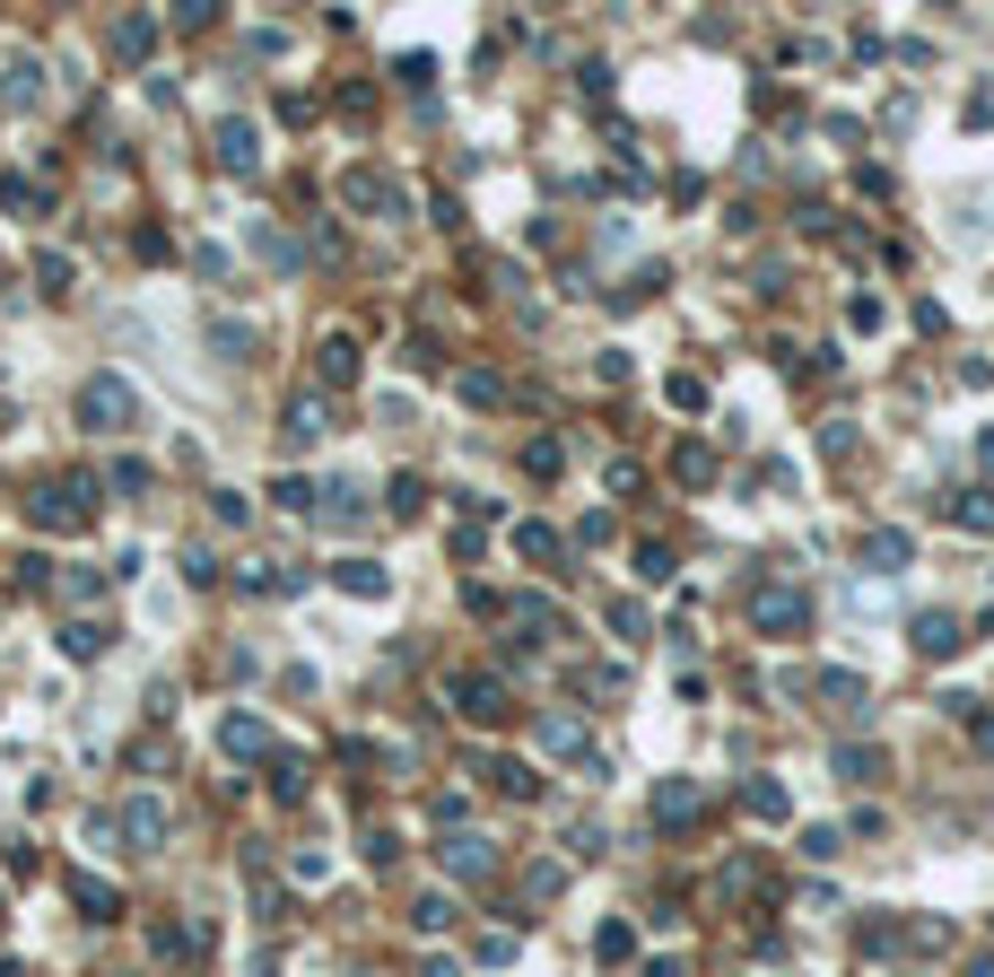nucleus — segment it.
I'll return each instance as SVG.
<instances>
[{
  "mask_svg": "<svg viewBox=\"0 0 994 977\" xmlns=\"http://www.w3.org/2000/svg\"><path fill=\"white\" fill-rule=\"evenodd\" d=\"M384 497H393V515H419V497H428V488H419V481H410V472H401V481L384 488Z\"/></svg>",
  "mask_w": 994,
  "mask_h": 977,
  "instance_id": "nucleus-38",
  "label": "nucleus"
},
{
  "mask_svg": "<svg viewBox=\"0 0 994 977\" xmlns=\"http://www.w3.org/2000/svg\"><path fill=\"white\" fill-rule=\"evenodd\" d=\"M750 628H767V637H794V628H811V594H794V585L759 577V585H750Z\"/></svg>",
  "mask_w": 994,
  "mask_h": 977,
  "instance_id": "nucleus-3",
  "label": "nucleus"
},
{
  "mask_svg": "<svg viewBox=\"0 0 994 977\" xmlns=\"http://www.w3.org/2000/svg\"><path fill=\"white\" fill-rule=\"evenodd\" d=\"M410 925H419V934H445V925H454V899H419Z\"/></svg>",
  "mask_w": 994,
  "mask_h": 977,
  "instance_id": "nucleus-34",
  "label": "nucleus"
},
{
  "mask_svg": "<svg viewBox=\"0 0 994 977\" xmlns=\"http://www.w3.org/2000/svg\"><path fill=\"white\" fill-rule=\"evenodd\" d=\"M515 550H523V559H541V568H559V559H567V541H559L550 524H515Z\"/></svg>",
  "mask_w": 994,
  "mask_h": 977,
  "instance_id": "nucleus-15",
  "label": "nucleus"
},
{
  "mask_svg": "<svg viewBox=\"0 0 994 977\" xmlns=\"http://www.w3.org/2000/svg\"><path fill=\"white\" fill-rule=\"evenodd\" d=\"M219 166H228V175H253V166H262V140H253V122H219Z\"/></svg>",
  "mask_w": 994,
  "mask_h": 977,
  "instance_id": "nucleus-9",
  "label": "nucleus"
},
{
  "mask_svg": "<svg viewBox=\"0 0 994 977\" xmlns=\"http://www.w3.org/2000/svg\"><path fill=\"white\" fill-rule=\"evenodd\" d=\"M978 463H986V472H994V428H986V437H978Z\"/></svg>",
  "mask_w": 994,
  "mask_h": 977,
  "instance_id": "nucleus-39",
  "label": "nucleus"
},
{
  "mask_svg": "<svg viewBox=\"0 0 994 977\" xmlns=\"http://www.w3.org/2000/svg\"><path fill=\"white\" fill-rule=\"evenodd\" d=\"M323 497H332V524H367V488L358 481H332Z\"/></svg>",
  "mask_w": 994,
  "mask_h": 977,
  "instance_id": "nucleus-24",
  "label": "nucleus"
},
{
  "mask_svg": "<svg viewBox=\"0 0 994 977\" xmlns=\"http://www.w3.org/2000/svg\"><path fill=\"white\" fill-rule=\"evenodd\" d=\"M428 977H463V969H454V960H428Z\"/></svg>",
  "mask_w": 994,
  "mask_h": 977,
  "instance_id": "nucleus-41",
  "label": "nucleus"
},
{
  "mask_svg": "<svg viewBox=\"0 0 994 977\" xmlns=\"http://www.w3.org/2000/svg\"><path fill=\"white\" fill-rule=\"evenodd\" d=\"M559 890H567V864H532L523 872V899H559Z\"/></svg>",
  "mask_w": 994,
  "mask_h": 977,
  "instance_id": "nucleus-30",
  "label": "nucleus"
},
{
  "mask_svg": "<svg viewBox=\"0 0 994 977\" xmlns=\"http://www.w3.org/2000/svg\"><path fill=\"white\" fill-rule=\"evenodd\" d=\"M594 960H603V969L637 960V934H628V925H603V934H594Z\"/></svg>",
  "mask_w": 994,
  "mask_h": 977,
  "instance_id": "nucleus-26",
  "label": "nucleus"
},
{
  "mask_svg": "<svg viewBox=\"0 0 994 977\" xmlns=\"http://www.w3.org/2000/svg\"><path fill=\"white\" fill-rule=\"evenodd\" d=\"M332 585H341V594H358V603H384V594H393V577H384L375 559H341V568H332Z\"/></svg>",
  "mask_w": 994,
  "mask_h": 977,
  "instance_id": "nucleus-11",
  "label": "nucleus"
},
{
  "mask_svg": "<svg viewBox=\"0 0 994 977\" xmlns=\"http://www.w3.org/2000/svg\"><path fill=\"white\" fill-rule=\"evenodd\" d=\"M916 646H925V655H951V646H960V619H951V611H916Z\"/></svg>",
  "mask_w": 994,
  "mask_h": 977,
  "instance_id": "nucleus-16",
  "label": "nucleus"
},
{
  "mask_svg": "<svg viewBox=\"0 0 994 977\" xmlns=\"http://www.w3.org/2000/svg\"><path fill=\"white\" fill-rule=\"evenodd\" d=\"M454 393H463L472 410H497V402H506V384H497L489 366H463V375H454Z\"/></svg>",
  "mask_w": 994,
  "mask_h": 977,
  "instance_id": "nucleus-19",
  "label": "nucleus"
},
{
  "mask_svg": "<svg viewBox=\"0 0 994 977\" xmlns=\"http://www.w3.org/2000/svg\"><path fill=\"white\" fill-rule=\"evenodd\" d=\"M314 366H323V384H350V375H358V341H350V332H332V341L314 350Z\"/></svg>",
  "mask_w": 994,
  "mask_h": 977,
  "instance_id": "nucleus-13",
  "label": "nucleus"
},
{
  "mask_svg": "<svg viewBox=\"0 0 994 977\" xmlns=\"http://www.w3.org/2000/svg\"><path fill=\"white\" fill-rule=\"evenodd\" d=\"M672 472H681L689 488H707V481H716V454H707V446H681V454H672Z\"/></svg>",
  "mask_w": 994,
  "mask_h": 977,
  "instance_id": "nucleus-28",
  "label": "nucleus"
},
{
  "mask_svg": "<svg viewBox=\"0 0 994 977\" xmlns=\"http://www.w3.org/2000/svg\"><path fill=\"white\" fill-rule=\"evenodd\" d=\"M969 725H978V742H986V750H994V716H969Z\"/></svg>",
  "mask_w": 994,
  "mask_h": 977,
  "instance_id": "nucleus-40",
  "label": "nucleus"
},
{
  "mask_svg": "<svg viewBox=\"0 0 994 977\" xmlns=\"http://www.w3.org/2000/svg\"><path fill=\"white\" fill-rule=\"evenodd\" d=\"M523 472H532V481H559V446H550V437H541V446H523Z\"/></svg>",
  "mask_w": 994,
  "mask_h": 977,
  "instance_id": "nucleus-37",
  "label": "nucleus"
},
{
  "mask_svg": "<svg viewBox=\"0 0 994 977\" xmlns=\"http://www.w3.org/2000/svg\"><path fill=\"white\" fill-rule=\"evenodd\" d=\"M750 812H759V821H785L794 803H785V786H776V777H750Z\"/></svg>",
  "mask_w": 994,
  "mask_h": 977,
  "instance_id": "nucleus-27",
  "label": "nucleus"
},
{
  "mask_svg": "<svg viewBox=\"0 0 994 977\" xmlns=\"http://www.w3.org/2000/svg\"><path fill=\"white\" fill-rule=\"evenodd\" d=\"M532 742H541L550 759H567V768H585V777H611V759L594 750V725H585L576 707H550V716L532 725Z\"/></svg>",
  "mask_w": 994,
  "mask_h": 977,
  "instance_id": "nucleus-1",
  "label": "nucleus"
},
{
  "mask_svg": "<svg viewBox=\"0 0 994 977\" xmlns=\"http://www.w3.org/2000/svg\"><path fill=\"white\" fill-rule=\"evenodd\" d=\"M341 201H350V210H401V193H393L384 166H350V175H341Z\"/></svg>",
  "mask_w": 994,
  "mask_h": 977,
  "instance_id": "nucleus-8",
  "label": "nucleus"
},
{
  "mask_svg": "<svg viewBox=\"0 0 994 977\" xmlns=\"http://www.w3.org/2000/svg\"><path fill=\"white\" fill-rule=\"evenodd\" d=\"M270 794L297 803V794H306V759H279V768H270Z\"/></svg>",
  "mask_w": 994,
  "mask_h": 977,
  "instance_id": "nucleus-33",
  "label": "nucleus"
},
{
  "mask_svg": "<svg viewBox=\"0 0 994 977\" xmlns=\"http://www.w3.org/2000/svg\"><path fill=\"white\" fill-rule=\"evenodd\" d=\"M515 611H523V628H550V637L567 628V611L550 603V594H523V603H515Z\"/></svg>",
  "mask_w": 994,
  "mask_h": 977,
  "instance_id": "nucleus-29",
  "label": "nucleus"
},
{
  "mask_svg": "<svg viewBox=\"0 0 994 977\" xmlns=\"http://www.w3.org/2000/svg\"><path fill=\"white\" fill-rule=\"evenodd\" d=\"M70 899H79V908H88L97 925H106V916H123V899H114V890H106L97 872H70Z\"/></svg>",
  "mask_w": 994,
  "mask_h": 977,
  "instance_id": "nucleus-17",
  "label": "nucleus"
},
{
  "mask_svg": "<svg viewBox=\"0 0 994 977\" xmlns=\"http://www.w3.org/2000/svg\"><path fill=\"white\" fill-rule=\"evenodd\" d=\"M114 53H123V62H148V53H157V18H123V26H114Z\"/></svg>",
  "mask_w": 994,
  "mask_h": 977,
  "instance_id": "nucleus-20",
  "label": "nucleus"
},
{
  "mask_svg": "<svg viewBox=\"0 0 994 977\" xmlns=\"http://www.w3.org/2000/svg\"><path fill=\"white\" fill-rule=\"evenodd\" d=\"M481 777H489L497 794H532V786H541V777H532V768H515V759H481Z\"/></svg>",
  "mask_w": 994,
  "mask_h": 977,
  "instance_id": "nucleus-25",
  "label": "nucleus"
},
{
  "mask_svg": "<svg viewBox=\"0 0 994 977\" xmlns=\"http://www.w3.org/2000/svg\"><path fill=\"white\" fill-rule=\"evenodd\" d=\"M35 279H44V297H62V288H70V253H44V262H35Z\"/></svg>",
  "mask_w": 994,
  "mask_h": 977,
  "instance_id": "nucleus-36",
  "label": "nucleus"
},
{
  "mask_svg": "<svg viewBox=\"0 0 994 977\" xmlns=\"http://www.w3.org/2000/svg\"><path fill=\"white\" fill-rule=\"evenodd\" d=\"M148 943H157V960H192L201 952V925H157Z\"/></svg>",
  "mask_w": 994,
  "mask_h": 977,
  "instance_id": "nucleus-23",
  "label": "nucleus"
},
{
  "mask_svg": "<svg viewBox=\"0 0 994 977\" xmlns=\"http://www.w3.org/2000/svg\"><path fill=\"white\" fill-rule=\"evenodd\" d=\"M35 88H44V70H35V53H18V62L0 70V97H9V106H35Z\"/></svg>",
  "mask_w": 994,
  "mask_h": 977,
  "instance_id": "nucleus-14",
  "label": "nucleus"
},
{
  "mask_svg": "<svg viewBox=\"0 0 994 977\" xmlns=\"http://www.w3.org/2000/svg\"><path fill=\"white\" fill-rule=\"evenodd\" d=\"M0 201H9V210H44V193H35L26 175H0Z\"/></svg>",
  "mask_w": 994,
  "mask_h": 977,
  "instance_id": "nucleus-35",
  "label": "nucleus"
},
{
  "mask_svg": "<svg viewBox=\"0 0 994 977\" xmlns=\"http://www.w3.org/2000/svg\"><path fill=\"white\" fill-rule=\"evenodd\" d=\"M131 419H140V393H131L123 375H88V384H79V428L114 437V428H131Z\"/></svg>",
  "mask_w": 994,
  "mask_h": 977,
  "instance_id": "nucleus-2",
  "label": "nucleus"
},
{
  "mask_svg": "<svg viewBox=\"0 0 994 977\" xmlns=\"http://www.w3.org/2000/svg\"><path fill=\"white\" fill-rule=\"evenodd\" d=\"M698 812H707V794H698V777H663V786H654V821H663V830H689Z\"/></svg>",
  "mask_w": 994,
  "mask_h": 977,
  "instance_id": "nucleus-7",
  "label": "nucleus"
},
{
  "mask_svg": "<svg viewBox=\"0 0 994 977\" xmlns=\"http://www.w3.org/2000/svg\"><path fill=\"white\" fill-rule=\"evenodd\" d=\"M907 550H916V541H907V533H872V541H864V559H872V568H898V559H907Z\"/></svg>",
  "mask_w": 994,
  "mask_h": 977,
  "instance_id": "nucleus-31",
  "label": "nucleus"
},
{
  "mask_svg": "<svg viewBox=\"0 0 994 977\" xmlns=\"http://www.w3.org/2000/svg\"><path fill=\"white\" fill-rule=\"evenodd\" d=\"M445 872H454V881H489L497 847L481 838V830H445Z\"/></svg>",
  "mask_w": 994,
  "mask_h": 977,
  "instance_id": "nucleus-5",
  "label": "nucleus"
},
{
  "mask_svg": "<svg viewBox=\"0 0 994 977\" xmlns=\"http://www.w3.org/2000/svg\"><path fill=\"white\" fill-rule=\"evenodd\" d=\"M454 707L472 725H506L515 716V690H506V672H454Z\"/></svg>",
  "mask_w": 994,
  "mask_h": 977,
  "instance_id": "nucleus-4",
  "label": "nucleus"
},
{
  "mask_svg": "<svg viewBox=\"0 0 994 977\" xmlns=\"http://www.w3.org/2000/svg\"><path fill=\"white\" fill-rule=\"evenodd\" d=\"M62 655H70V663H97V655H106V628H97V619H70V628H62Z\"/></svg>",
  "mask_w": 994,
  "mask_h": 977,
  "instance_id": "nucleus-21",
  "label": "nucleus"
},
{
  "mask_svg": "<svg viewBox=\"0 0 994 977\" xmlns=\"http://www.w3.org/2000/svg\"><path fill=\"white\" fill-rule=\"evenodd\" d=\"M166 830H175V821H166V803H157V794H131V803H123V838H131L140 855L166 847Z\"/></svg>",
  "mask_w": 994,
  "mask_h": 977,
  "instance_id": "nucleus-6",
  "label": "nucleus"
},
{
  "mask_svg": "<svg viewBox=\"0 0 994 977\" xmlns=\"http://www.w3.org/2000/svg\"><path fill=\"white\" fill-rule=\"evenodd\" d=\"M219 742H228V759H262V750H270V733L253 725V716H228V725H219Z\"/></svg>",
  "mask_w": 994,
  "mask_h": 977,
  "instance_id": "nucleus-18",
  "label": "nucleus"
},
{
  "mask_svg": "<svg viewBox=\"0 0 994 977\" xmlns=\"http://www.w3.org/2000/svg\"><path fill=\"white\" fill-rule=\"evenodd\" d=\"M210 350H219V359L236 366V359H253V332L236 323V315H219V323H210Z\"/></svg>",
  "mask_w": 994,
  "mask_h": 977,
  "instance_id": "nucleus-22",
  "label": "nucleus"
},
{
  "mask_svg": "<svg viewBox=\"0 0 994 977\" xmlns=\"http://www.w3.org/2000/svg\"><path fill=\"white\" fill-rule=\"evenodd\" d=\"M637 577L663 585V577H672V550H663V541H637Z\"/></svg>",
  "mask_w": 994,
  "mask_h": 977,
  "instance_id": "nucleus-32",
  "label": "nucleus"
},
{
  "mask_svg": "<svg viewBox=\"0 0 994 977\" xmlns=\"http://www.w3.org/2000/svg\"><path fill=\"white\" fill-rule=\"evenodd\" d=\"M838 777H847V786H872V777H890V759H881L872 742H838Z\"/></svg>",
  "mask_w": 994,
  "mask_h": 977,
  "instance_id": "nucleus-12",
  "label": "nucleus"
},
{
  "mask_svg": "<svg viewBox=\"0 0 994 977\" xmlns=\"http://www.w3.org/2000/svg\"><path fill=\"white\" fill-rule=\"evenodd\" d=\"M323 428H332V410H323V402H314V393H297V402H288V410H279V437H288V446H314V437H323Z\"/></svg>",
  "mask_w": 994,
  "mask_h": 977,
  "instance_id": "nucleus-10",
  "label": "nucleus"
}]
</instances>
